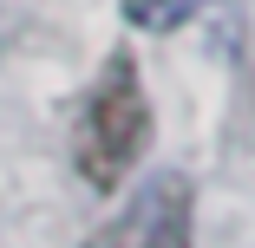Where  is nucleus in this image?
<instances>
[{"mask_svg": "<svg viewBox=\"0 0 255 248\" xmlns=\"http://www.w3.org/2000/svg\"><path fill=\"white\" fill-rule=\"evenodd\" d=\"M112 248H183V189L157 183L137 203V216L112 235Z\"/></svg>", "mask_w": 255, "mask_h": 248, "instance_id": "obj_2", "label": "nucleus"}, {"mask_svg": "<svg viewBox=\"0 0 255 248\" xmlns=\"http://www.w3.org/2000/svg\"><path fill=\"white\" fill-rule=\"evenodd\" d=\"M144 144H150V98H144V79H137V66H131V53H118L105 72H98L85 111H79L72 164H79V176H85L98 196H112V189L137 170Z\"/></svg>", "mask_w": 255, "mask_h": 248, "instance_id": "obj_1", "label": "nucleus"}, {"mask_svg": "<svg viewBox=\"0 0 255 248\" xmlns=\"http://www.w3.org/2000/svg\"><path fill=\"white\" fill-rule=\"evenodd\" d=\"M196 7H203V0H125V20L144 26V33H170V26H183Z\"/></svg>", "mask_w": 255, "mask_h": 248, "instance_id": "obj_3", "label": "nucleus"}]
</instances>
